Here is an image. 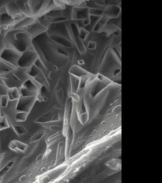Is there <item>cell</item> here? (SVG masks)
<instances>
[{
	"instance_id": "cell-1",
	"label": "cell",
	"mask_w": 162,
	"mask_h": 183,
	"mask_svg": "<svg viewBox=\"0 0 162 183\" xmlns=\"http://www.w3.org/2000/svg\"><path fill=\"white\" fill-rule=\"evenodd\" d=\"M9 97L11 100H16L19 98V94L18 90L16 88H13L10 89L8 92Z\"/></svg>"
}]
</instances>
